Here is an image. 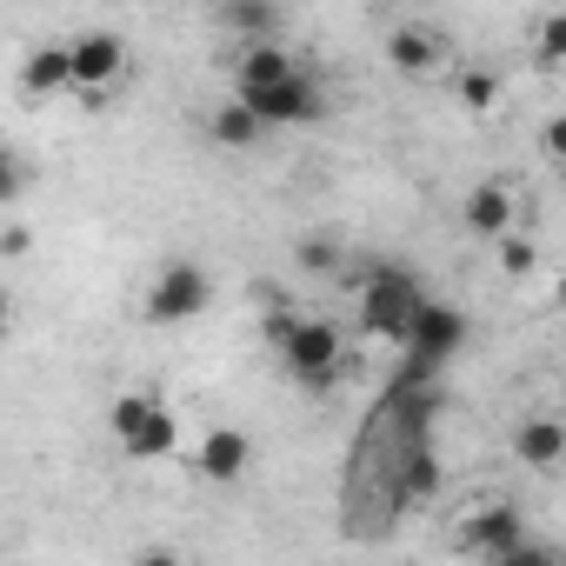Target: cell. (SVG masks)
Masks as SVG:
<instances>
[{
	"mask_svg": "<svg viewBox=\"0 0 566 566\" xmlns=\"http://www.w3.org/2000/svg\"><path fill=\"white\" fill-rule=\"evenodd\" d=\"M447 74H453V101L473 107V114H486V107L500 101V87H506L493 67H447Z\"/></svg>",
	"mask_w": 566,
	"mask_h": 566,
	"instance_id": "18",
	"label": "cell"
},
{
	"mask_svg": "<svg viewBox=\"0 0 566 566\" xmlns=\"http://www.w3.org/2000/svg\"><path fill=\"white\" fill-rule=\"evenodd\" d=\"M493 247H500V273H506V280H526V273H533V260H539V253H533V240H526V233H513V227H506Z\"/></svg>",
	"mask_w": 566,
	"mask_h": 566,
	"instance_id": "21",
	"label": "cell"
},
{
	"mask_svg": "<svg viewBox=\"0 0 566 566\" xmlns=\"http://www.w3.org/2000/svg\"><path fill=\"white\" fill-rule=\"evenodd\" d=\"M520 533H526V513L506 506V500H493V506H473V513L453 526V546L473 553V559H486V566H500V553H506Z\"/></svg>",
	"mask_w": 566,
	"mask_h": 566,
	"instance_id": "11",
	"label": "cell"
},
{
	"mask_svg": "<svg viewBox=\"0 0 566 566\" xmlns=\"http://www.w3.org/2000/svg\"><path fill=\"white\" fill-rule=\"evenodd\" d=\"M387 67L407 74V81H433V74L453 67V48H447V34L433 21H400L387 34Z\"/></svg>",
	"mask_w": 566,
	"mask_h": 566,
	"instance_id": "9",
	"label": "cell"
},
{
	"mask_svg": "<svg viewBox=\"0 0 566 566\" xmlns=\"http://www.w3.org/2000/svg\"><path fill=\"white\" fill-rule=\"evenodd\" d=\"M28 187H34V167H28V160L8 147V140H0V207H14Z\"/></svg>",
	"mask_w": 566,
	"mask_h": 566,
	"instance_id": "20",
	"label": "cell"
},
{
	"mask_svg": "<svg viewBox=\"0 0 566 566\" xmlns=\"http://www.w3.org/2000/svg\"><path fill=\"white\" fill-rule=\"evenodd\" d=\"M347 253H354V247H340L334 233H301V247H294L301 273H314V280H334V273L347 266Z\"/></svg>",
	"mask_w": 566,
	"mask_h": 566,
	"instance_id": "17",
	"label": "cell"
},
{
	"mask_svg": "<svg viewBox=\"0 0 566 566\" xmlns=\"http://www.w3.org/2000/svg\"><path fill=\"white\" fill-rule=\"evenodd\" d=\"M193 473L207 486H240L253 473V433L247 427H207L193 440Z\"/></svg>",
	"mask_w": 566,
	"mask_h": 566,
	"instance_id": "10",
	"label": "cell"
},
{
	"mask_svg": "<svg viewBox=\"0 0 566 566\" xmlns=\"http://www.w3.org/2000/svg\"><path fill=\"white\" fill-rule=\"evenodd\" d=\"M233 94L260 114L266 134L273 127H314V120H327V87L307 67H294L287 81H273V87H233Z\"/></svg>",
	"mask_w": 566,
	"mask_h": 566,
	"instance_id": "5",
	"label": "cell"
},
{
	"mask_svg": "<svg viewBox=\"0 0 566 566\" xmlns=\"http://www.w3.org/2000/svg\"><path fill=\"white\" fill-rule=\"evenodd\" d=\"M21 94L28 101H61V94H74V74H67V41H41V48H28V61H21Z\"/></svg>",
	"mask_w": 566,
	"mask_h": 566,
	"instance_id": "13",
	"label": "cell"
},
{
	"mask_svg": "<svg viewBox=\"0 0 566 566\" xmlns=\"http://www.w3.org/2000/svg\"><path fill=\"white\" fill-rule=\"evenodd\" d=\"M559 61H566V21L546 14V21L533 28V67H539V74H559Z\"/></svg>",
	"mask_w": 566,
	"mask_h": 566,
	"instance_id": "19",
	"label": "cell"
},
{
	"mask_svg": "<svg viewBox=\"0 0 566 566\" xmlns=\"http://www.w3.org/2000/svg\"><path fill=\"white\" fill-rule=\"evenodd\" d=\"M301 61H294V48L287 41H240V54H233V87H273V81H287Z\"/></svg>",
	"mask_w": 566,
	"mask_h": 566,
	"instance_id": "15",
	"label": "cell"
},
{
	"mask_svg": "<svg viewBox=\"0 0 566 566\" xmlns=\"http://www.w3.org/2000/svg\"><path fill=\"white\" fill-rule=\"evenodd\" d=\"M107 427H114V440H120L127 460H174L180 453V420L154 394H120L114 413H107Z\"/></svg>",
	"mask_w": 566,
	"mask_h": 566,
	"instance_id": "4",
	"label": "cell"
},
{
	"mask_svg": "<svg viewBox=\"0 0 566 566\" xmlns=\"http://www.w3.org/2000/svg\"><path fill=\"white\" fill-rule=\"evenodd\" d=\"M67 74H74V94H107L120 74H127V41L114 28H87L67 41Z\"/></svg>",
	"mask_w": 566,
	"mask_h": 566,
	"instance_id": "7",
	"label": "cell"
},
{
	"mask_svg": "<svg viewBox=\"0 0 566 566\" xmlns=\"http://www.w3.org/2000/svg\"><path fill=\"white\" fill-rule=\"evenodd\" d=\"M460 347H467V314L427 294V301L413 307L407 334H400V354H407V367H427V374H440V367H447Z\"/></svg>",
	"mask_w": 566,
	"mask_h": 566,
	"instance_id": "6",
	"label": "cell"
},
{
	"mask_svg": "<svg viewBox=\"0 0 566 566\" xmlns=\"http://www.w3.org/2000/svg\"><path fill=\"white\" fill-rule=\"evenodd\" d=\"M506 227H520V180H506V174H486L480 187H467L460 193V233H473V240H500Z\"/></svg>",
	"mask_w": 566,
	"mask_h": 566,
	"instance_id": "8",
	"label": "cell"
},
{
	"mask_svg": "<svg viewBox=\"0 0 566 566\" xmlns=\"http://www.w3.org/2000/svg\"><path fill=\"white\" fill-rule=\"evenodd\" d=\"M513 460L533 467V473H559V460H566V427H559L553 413H526V420L513 427Z\"/></svg>",
	"mask_w": 566,
	"mask_h": 566,
	"instance_id": "14",
	"label": "cell"
},
{
	"mask_svg": "<svg viewBox=\"0 0 566 566\" xmlns=\"http://www.w3.org/2000/svg\"><path fill=\"white\" fill-rule=\"evenodd\" d=\"M8 327H14V294L0 287V340H8Z\"/></svg>",
	"mask_w": 566,
	"mask_h": 566,
	"instance_id": "22",
	"label": "cell"
},
{
	"mask_svg": "<svg viewBox=\"0 0 566 566\" xmlns=\"http://www.w3.org/2000/svg\"><path fill=\"white\" fill-rule=\"evenodd\" d=\"M334 280H340V287H354L360 334H374V340H394V347H400V334H407L413 307L427 301L420 273H407V266H394V260H354V253H347V266H340Z\"/></svg>",
	"mask_w": 566,
	"mask_h": 566,
	"instance_id": "1",
	"label": "cell"
},
{
	"mask_svg": "<svg viewBox=\"0 0 566 566\" xmlns=\"http://www.w3.org/2000/svg\"><path fill=\"white\" fill-rule=\"evenodd\" d=\"M207 140H213V147H227V154H247V147H260V140H266V127H260V114H253L240 94H227L220 107H207Z\"/></svg>",
	"mask_w": 566,
	"mask_h": 566,
	"instance_id": "16",
	"label": "cell"
},
{
	"mask_svg": "<svg viewBox=\"0 0 566 566\" xmlns=\"http://www.w3.org/2000/svg\"><path fill=\"white\" fill-rule=\"evenodd\" d=\"M213 21L233 41H273L287 34V0H213Z\"/></svg>",
	"mask_w": 566,
	"mask_h": 566,
	"instance_id": "12",
	"label": "cell"
},
{
	"mask_svg": "<svg viewBox=\"0 0 566 566\" xmlns=\"http://www.w3.org/2000/svg\"><path fill=\"white\" fill-rule=\"evenodd\" d=\"M280 354V367H287L301 387H314V394H327V387H340V374H347V334H340V321H327V314H301L294 321V334L273 347Z\"/></svg>",
	"mask_w": 566,
	"mask_h": 566,
	"instance_id": "2",
	"label": "cell"
},
{
	"mask_svg": "<svg viewBox=\"0 0 566 566\" xmlns=\"http://www.w3.org/2000/svg\"><path fill=\"white\" fill-rule=\"evenodd\" d=\"M207 307H213V273L200 260H187V253L160 260V273L147 280V294H140V321L147 327H187Z\"/></svg>",
	"mask_w": 566,
	"mask_h": 566,
	"instance_id": "3",
	"label": "cell"
}]
</instances>
